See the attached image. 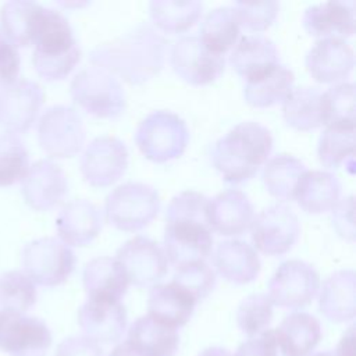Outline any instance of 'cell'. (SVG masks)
Instances as JSON below:
<instances>
[{"instance_id":"c3c4849f","label":"cell","mask_w":356,"mask_h":356,"mask_svg":"<svg viewBox=\"0 0 356 356\" xmlns=\"http://www.w3.org/2000/svg\"><path fill=\"white\" fill-rule=\"evenodd\" d=\"M234 356H263L259 337L250 338L246 342H243Z\"/></svg>"},{"instance_id":"f35d334b","label":"cell","mask_w":356,"mask_h":356,"mask_svg":"<svg viewBox=\"0 0 356 356\" xmlns=\"http://www.w3.org/2000/svg\"><path fill=\"white\" fill-rule=\"evenodd\" d=\"M28 168L29 156L24 142L15 134H0V186L21 181Z\"/></svg>"},{"instance_id":"d6a6232c","label":"cell","mask_w":356,"mask_h":356,"mask_svg":"<svg viewBox=\"0 0 356 356\" xmlns=\"http://www.w3.org/2000/svg\"><path fill=\"white\" fill-rule=\"evenodd\" d=\"M321 95L317 88L292 89L284 100L282 114L288 125L296 129H312L323 124Z\"/></svg>"},{"instance_id":"4fadbf2b","label":"cell","mask_w":356,"mask_h":356,"mask_svg":"<svg viewBox=\"0 0 356 356\" xmlns=\"http://www.w3.org/2000/svg\"><path fill=\"white\" fill-rule=\"evenodd\" d=\"M171 64L177 75L193 85H206L216 81L222 72L225 60L207 49L199 36H184L171 50Z\"/></svg>"},{"instance_id":"277c9868","label":"cell","mask_w":356,"mask_h":356,"mask_svg":"<svg viewBox=\"0 0 356 356\" xmlns=\"http://www.w3.org/2000/svg\"><path fill=\"white\" fill-rule=\"evenodd\" d=\"M32 64L47 81L65 78L81 58V49L68 19L57 10H43L35 38Z\"/></svg>"},{"instance_id":"e575fe53","label":"cell","mask_w":356,"mask_h":356,"mask_svg":"<svg viewBox=\"0 0 356 356\" xmlns=\"http://www.w3.org/2000/svg\"><path fill=\"white\" fill-rule=\"evenodd\" d=\"M323 124L335 128H355V86L345 82L321 95Z\"/></svg>"},{"instance_id":"30bf717a","label":"cell","mask_w":356,"mask_h":356,"mask_svg":"<svg viewBox=\"0 0 356 356\" xmlns=\"http://www.w3.org/2000/svg\"><path fill=\"white\" fill-rule=\"evenodd\" d=\"M85 131L78 113L65 106L47 108L38 122V139L51 157H71L82 146Z\"/></svg>"},{"instance_id":"ffe728a7","label":"cell","mask_w":356,"mask_h":356,"mask_svg":"<svg viewBox=\"0 0 356 356\" xmlns=\"http://www.w3.org/2000/svg\"><path fill=\"white\" fill-rule=\"evenodd\" d=\"M353 64V49L338 38L318 40L306 57V67L310 75L320 82H334L346 78Z\"/></svg>"},{"instance_id":"603a6c76","label":"cell","mask_w":356,"mask_h":356,"mask_svg":"<svg viewBox=\"0 0 356 356\" xmlns=\"http://www.w3.org/2000/svg\"><path fill=\"white\" fill-rule=\"evenodd\" d=\"M56 227L61 241L65 245L85 246L99 234L102 228L100 211L88 200H72L60 211Z\"/></svg>"},{"instance_id":"e0dca14e","label":"cell","mask_w":356,"mask_h":356,"mask_svg":"<svg viewBox=\"0 0 356 356\" xmlns=\"http://www.w3.org/2000/svg\"><path fill=\"white\" fill-rule=\"evenodd\" d=\"M127 156V149L118 139L110 136L97 138L86 147L82 156V174L92 185H110L124 174Z\"/></svg>"},{"instance_id":"8fae6325","label":"cell","mask_w":356,"mask_h":356,"mask_svg":"<svg viewBox=\"0 0 356 356\" xmlns=\"http://www.w3.org/2000/svg\"><path fill=\"white\" fill-rule=\"evenodd\" d=\"M320 286L317 271L302 260L282 263L268 284V298L273 305L285 309L307 306Z\"/></svg>"},{"instance_id":"f6af8a7d","label":"cell","mask_w":356,"mask_h":356,"mask_svg":"<svg viewBox=\"0 0 356 356\" xmlns=\"http://www.w3.org/2000/svg\"><path fill=\"white\" fill-rule=\"evenodd\" d=\"M21 57L15 46L4 39L0 46V86L13 83L18 79Z\"/></svg>"},{"instance_id":"4dcf8cb0","label":"cell","mask_w":356,"mask_h":356,"mask_svg":"<svg viewBox=\"0 0 356 356\" xmlns=\"http://www.w3.org/2000/svg\"><path fill=\"white\" fill-rule=\"evenodd\" d=\"M275 330L292 356H309L321 339L320 323L309 313H291Z\"/></svg>"},{"instance_id":"7a4b0ae2","label":"cell","mask_w":356,"mask_h":356,"mask_svg":"<svg viewBox=\"0 0 356 356\" xmlns=\"http://www.w3.org/2000/svg\"><path fill=\"white\" fill-rule=\"evenodd\" d=\"M273 149L270 131L259 122L248 121L234 127L211 149L214 167L228 182L252 178Z\"/></svg>"},{"instance_id":"5bb4252c","label":"cell","mask_w":356,"mask_h":356,"mask_svg":"<svg viewBox=\"0 0 356 356\" xmlns=\"http://www.w3.org/2000/svg\"><path fill=\"white\" fill-rule=\"evenodd\" d=\"M299 231L300 227L296 214L285 204L264 209L252 221L254 246L270 256L288 252L296 242Z\"/></svg>"},{"instance_id":"ac0fdd59","label":"cell","mask_w":356,"mask_h":356,"mask_svg":"<svg viewBox=\"0 0 356 356\" xmlns=\"http://www.w3.org/2000/svg\"><path fill=\"white\" fill-rule=\"evenodd\" d=\"M25 202L35 210L44 211L54 207L67 192L64 171L50 160H39L29 165L21 179Z\"/></svg>"},{"instance_id":"f1b7e54d","label":"cell","mask_w":356,"mask_h":356,"mask_svg":"<svg viewBox=\"0 0 356 356\" xmlns=\"http://www.w3.org/2000/svg\"><path fill=\"white\" fill-rule=\"evenodd\" d=\"M127 342L145 356H174L179 337L177 330L156 321L147 314L134 321Z\"/></svg>"},{"instance_id":"7c38bea8","label":"cell","mask_w":356,"mask_h":356,"mask_svg":"<svg viewBox=\"0 0 356 356\" xmlns=\"http://www.w3.org/2000/svg\"><path fill=\"white\" fill-rule=\"evenodd\" d=\"M42 86L31 79H17L0 86V124L11 134L28 131L43 104Z\"/></svg>"},{"instance_id":"f907efd6","label":"cell","mask_w":356,"mask_h":356,"mask_svg":"<svg viewBox=\"0 0 356 356\" xmlns=\"http://www.w3.org/2000/svg\"><path fill=\"white\" fill-rule=\"evenodd\" d=\"M197 356H234V355L229 353L227 349H222L218 346H211V348L203 349Z\"/></svg>"},{"instance_id":"9c48e42d","label":"cell","mask_w":356,"mask_h":356,"mask_svg":"<svg viewBox=\"0 0 356 356\" xmlns=\"http://www.w3.org/2000/svg\"><path fill=\"white\" fill-rule=\"evenodd\" d=\"M51 332L44 321L0 310V349L10 356H46L51 346Z\"/></svg>"},{"instance_id":"1f68e13d","label":"cell","mask_w":356,"mask_h":356,"mask_svg":"<svg viewBox=\"0 0 356 356\" xmlns=\"http://www.w3.org/2000/svg\"><path fill=\"white\" fill-rule=\"evenodd\" d=\"M295 76L293 72L284 65H275L270 71L248 79L245 85V99L256 107L273 106L291 93Z\"/></svg>"},{"instance_id":"d6986e66","label":"cell","mask_w":356,"mask_h":356,"mask_svg":"<svg viewBox=\"0 0 356 356\" xmlns=\"http://www.w3.org/2000/svg\"><path fill=\"white\" fill-rule=\"evenodd\" d=\"M206 218L210 229L222 235H241L253 221V207L246 195L229 189L207 200Z\"/></svg>"},{"instance_id":"bcb514c9","label":"cell","mask_w":356,"mask_h":356,"mask_svg":"<svg viewBox=\"0 0 356 356\" xmlns=\"http://www.w3.org/2000/svg\"><path fill=\"white\" fill-rule=\"evenodd\" d=\"M263 356H292L278 337L277 330H266L259 335Z\"/></svg>"},{"instance_id":"f546056e","label":"cell","mask_w":356,"mask_h":356,"mask_svg":"<svg viewBox=\"0 0 356 356\" xmlns=\"http://www.w3.org/2000/svg\"><path fill=\"white\" fill-rule=\"evenodd\" d=\"M214 264L225 280L236 284L253 281L260 270L256 252L241 241L221 242L214 254Z\"/></svg>"},{"instance_id":"60d3db41","label":"cell","mask_w":356,"mask_h":356,"mask_svg":"<svg viewBox=\"0 0 356 356\" xmlns=\"http://www.w3.org/2000/svg\"><path fill=\"white\" fill-rule=\"evenodd\" d=\"M355 153V128L327 127L320 136L318 159L325 167H338L348 156Z\"/></svg>"},{"instance_id":"d590c367","label":"cell","mask_w":356,"mask_h":356,"mask_svg":"<svg viewBox=\"0 0 356 356\" xmlns=\"http://www.w3.org/2000/svg\"><path fill=\"white\" fill-rule=\"evenodd\" d=\"M303 164L293 156L280 154L271 159L264 168V184L268 192L281 200L293 197L298 179L303 174Z\"/></svg>"},{"instance_id":"6da1fadb","label":"cell","mask_w":356,"mask_h":356,"mask_svg":"<svg viewBox=\"0 0 356 356\" xmlns=\"http://www.w3.org/2000/svg\"><path fill=\"white\" fill-rule=\"evenodd\" d=\"M207 200L202 193L185 191L177 195L165 216V256L177 267L204 261L211 252L213 236L206 218Z\"/></svg>"},{"instance_id":"7dc6e473","label":"cell","mask_w":356,"mask_h":356,"mask_svg":"<svg viewBox=\"0 0 356 356\" xmlns=\"http://www.w3.org/2000/svg\"><path fill=\"white\" fill-rule=\"evenodd\" d=\"M332 356H356V330L355 325H350L342 335L335 355Z\"/></svg>"},{"instance_id":"b9f144b4","label":"cell","mask_w":356,"mask_h":356,"mask_svg":"<svg viewBox=\"0 0 356 356\" xmlns=\"http://www.w3.org/2000/svg\"><path fill=\"white\" fill-rule=\"evenodd\" d=\"M172 281L185 288L197 302L213 291L216 277L204 261H196L177 267Z\"/></svg>"},{"instance_id":"3957f363","label":"cell","mask_w":356,"mask_h":356,"mask_svg":"<svg viewBox=\"0 0 356 356\" xmlns=\"http://www.w3.org/2000/svg\"><path fill=\"white\" fill-rule=\"evenodd\" d=\"M90 60L100 68L120 72L129 82H140L160 70L163 39L145 26L142 31L97 46Z\"/></svg>"},{"instance_id":"9a60e30c","label":"cell","mask_w":356,"mask_h":356,"mask_svg":"<svg viewBox=\"0 0 356 356\" xmlns=\"http://www.w3.org/2000/svg\"><path fill=\"white\" fill-rule=\"evenodd\" d=\"M124 267L129 282L138 286L156 285L167 270V256L154 241L135 236L121 246L115 257Z\"/></svg>"},{"instance_id":"816d5d0a","label":"cell","mask_w":356,"mask_h":356,"mask_svg":"<svg viewBox=\"0 0 356 356\" xmlns=\"http://www.w3.org/2000/svg\"><path fill=\"white\" fill-rule=\"evenodd\" d=\"M314 356H332L331 353H317V355H314Z\"/></svg>"},{"instance_id":"52a82bcc","label":"cell","mask_w":356,"mask_h":356,"mask_svg":"<svg viewBox=\"0 0 356 356\" xmlns=\"http://www.w3.org/2000/svg\"><path fill=\"white\" fill-rule=\"evenodd\" d=\"M135 139L147 159L161 163L184 152L188 142V129L178 115L168 111H156L140 122Z\"/></svg>"},{"instance_id":"44dd1931","label":"cell","mask_w":356,"mask_h":356,"mask_svg":"<svg viewBox=\"0 0 356 356\" xmlns=\"http://www.w3.org/2000/svg\"><path fill=\"white\" fill-rule=\"evenodd\" d=\"M196 299L175 281L156 284L149 293V316L174 330L185 325L192 317Z\"/></svg>"},{"instance_id":"8d00e7d4","label":"cell","mask_w":356,"mask_h":356,"mask_svg":"<svg viewBox=\"0 0 356 356\" xmlns=\"http://www.w3.org/2000/svg\"><path fill=\"white\" fill-rule=\"evenodd\" d=\"M35 282L19 270H10L0 275V306L15 313L28 312L36 302Z\"/></svg>"},{"instance_id":"5b68a950","label":"cell","mask_w":356,"mask_h":356,"mask_svg":"<svg viewBox=\"0 0 356 356\" xmlns=\"http://www.w3.org/2000/svg\"><path fill=\"white\" fill-rule=\"evenodd\" d=\"M24 273L43 286L63 284L74 270V252L63 241L44 236L29 242L22 250Z\"/></svg>"},{"instance_id":"2e32d148","label":"cell","mask_w":356,"mask_h":356,"mask_svg":"<svg viewBox=\"0 0 356 356\" xmlns=\"http://www.w3.org/2000/svg\"><path fill=\"white\" fill-rule=\"evenodd\" d=\"M83 335L99 345L115 343L127 328V312L121 302L89 299L78 312Z\"/></svg>"},{"instance_id":"484cf974","label":"cell","mask_w":356,"mask_h":356,"mask_svg":"<svg viewBox=\"0 0 356 356\" xmlns=\"http://www.w3.org/2000/svg\"><path fill=\"white\" fill-rule=\"evenodd\" d=\"M229 61L243 78H256L280 64L275 44L263 35H246L234 47Z\"/></svg>"},{"instance_id":"cb8c5ba5","label":"cell","mask_w":356,"mask_h":356,"mask_svg":"<svg viewBox=\"0 0 356 356\" xmlns=\"http://www.w3.org/2000/svg\"><path fill=\"white\" fill-rule=\"evenodd\" d=\"M128 285V275L117 259L102 256L85 266L83 286L89 299L120 302Z\"/></svg>"},{"instance_id":"8992f818","label":"cell","mask_w":356,"mask_h":356,"mask_svg":"<svg viewBox=\"0 0 356 356\" xmlns=\"http://www.w3.org/2000/svg\"><path fill=\"white\" fill-rule=\"evenodd\" d=\"M157 192L149 185L128 182L114 189L106 199V216L120 229L134 231L147 225L159 210Z\"/></svg>"},{"instance_id":"83f0119b","label":"cell","mask_w":356,"mask_h":356,"mask_svg":"<svg viewBox=\"0 0 356 356\" xmlns=\"http://www.w3.org/2000/svg\"><path fill=\"white\" fill-rule=\"evenodd\" d=\"M339 191V181L331 172L305 171L296 182L293 197L307 213H323L335 206Z\"/></svg>"},{"instance_id":"ba28073f","label":"cell","mask_w":356,"mask_h":356,"mask_svg":"<svg viewBox=\"0 0 356 356\" xmlns=\"http://www.w3.org/2000/svg\"><path fill=\"white\" fill-rule=\"evenodd\" d=\"M71 96L75 103L97 117H114L124 108V92L118 81L97 65L75 75Z\"/></svg>"},{"instance_id":"ee69618b","label":"cell","mask_w":356,"mask_h":356,"mask_svg":"<svg viewBox=\"0 0 356 356\" xmlns=\"http://www.w3.org/2000/svg\"><path fill=\"white\" fill-rule=\"evenodd\" d=\"M54 356H104V353L99 343L85 335H79L64 339L57 346Z\"/></svg>"},{"instance_id":"7bdbcfd3","label":"cell","mask_w":356,"mask_h":356,"mask_svg":"<svg viewBox=\"0 0 356 356\" xmlns=\"http://www.w3.org/2000/svg\"><path fill=\"white\" fill-rule=\"evenodd\" d=\"M278 3L275 1H263V3H242L238 1L232 7L238 22L252 31H264L274 21Z\"/></svg>"},{"instance_id":"836d02e7","label":"cell","mask_w":356,"mask_h":356,"mask_svg":"<svg viewBox=\"0 0 356 356\" xmlns=\"http://www.w3.org/2000/svg\"><path fill=\"white\" fill-rule=\"evenodd\" d=\"M239 36V22L234 8H216L204 17L200 25L199 39L203 44L217 54L231 49Z\"/></svg>"},{"instance_id":"f5cc1de1","label":"cell","mask_w":356,"mask_h":356,"mask_svg":"<svg viewBox=\"0 0 356 356\" xmlns=\"http://www.w3.org/2000/svg\"><path fill=\"white\" fill-rule=\"evenodd\" d=\"M3 42H4V36L0 33V46L3 44Z\"/></svg>"},{"instance_id":"d4e9b609","label":"cell","mask_w":356,"mask_h":356,"mask_svg":"<svg viewBox=\"0 0 356 356\" xmlns=\"http://www.w3.org/2000/svg\"><path fill=\"white\" fill-rule=\"evenodd\" d=\"M44 7L25 0L7 1L0 8L1 35L15 47L31 46L35 42Z\"/></svg>"},{"instance_id":"74e56055","label":"cell","mask_w":356,"mask_h":356,"mask_svg":"<svg viewBox=\"0 0 356 356\" xmlns=\"http://www.w3.org/2000/svg\"><path fill=\"white\" fill-rule=\"evenodd\" d=\"M202 13L197 1H153L150 15L157 26L168 32H181L192 26Z\"/></svg>"},{"instance_id":"4316f807","label":"cell","mask_w":356,"mask_h":356,"mask_svg":"<svg viewBox=\"0 0 356 356\" xmlns=\"http://www.w3.org/2000/svg\"><path fill=\"white\" fill-rule=\"evenodd\" d=\"M320 310L331 321L345 323L356 314V278L352 270L337 271L328 277L320 293Z\"/></svg>"},{"instance_id":"681fc988","label":"cell","mask_w":356,"mask_h":356,"mask_svg":"<svg viewBox=\"0 0 356 356\" xmlns=\"http://www.w3.org/2000/svg\"><path fill=\"white\" fill-rule=\"evenodd\" d=\"M110 356H145L143 353H140L138 349H135L132 345H129L127 341L122 343H118L113 352L110 353Z\"/></svg>"},{"instance_id":"ab89813d","label":"cell","mask_w":356,"mask_h":356,"mask_svg":"<svg viewBox=\"0 0 356 356\" xmlns=\"http://www.w3.org/2000/svg\"><path fill=\"white\" fill-rule=\"evenodd\" d=\"M273 320V303L264 293H252L245 298L236 313V321L249 338L259 337L267 330Z\"/></svg>"},{"instance_id":"7402d4cb","label":"cell","mask_w":356,"mask_h":356,"mask_svg":"<svg viewBox=\"0 0 356 356\" xmlns=\"http://www.w3.org/2000/svg\"><path fill=\"white\" fill-rule=\"evenodd\" d=\"M303 26L313 36H352L355 32V1H324L306 8Z\"/></svg>"}]
</instances>
